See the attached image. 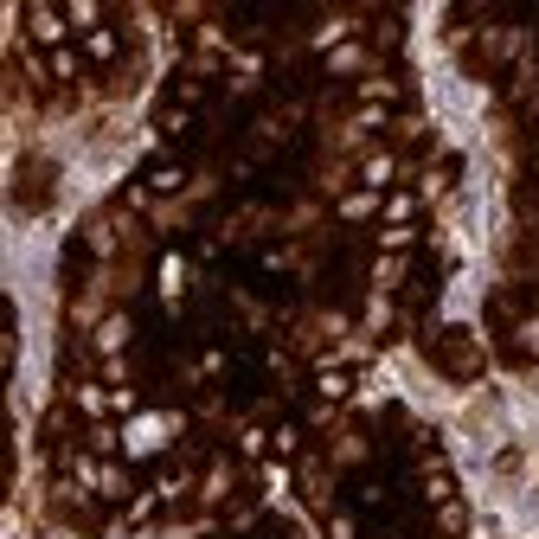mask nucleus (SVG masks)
Here are the masks:
<instances>
[{
	"mask_svg": "<svg viewBox=\"0 0 539 539\" xmlns=\"http://www.w3.org/2000/svg\"><path fill=\"white\" fill-rule=\"evenodd\" d=\"M347 386H354V379H347V372H334V366H321V372H315V392L328 398V404H340V398H347Z\"/></svg>",
	"mask_w": 539,
	"mask_h": 539,
	"instance_id": "f03ea898",
	"label": "nucleus"
},
{
	"mask_svg": "<svg viewBox=\"0 0 539 539\" xmlns=\"http://www.w3.org/2000/svg\"><path fill=\"white\" fill-rule=\"evenodd\" d=\"M148 180H154V193H174V186H180V168H174V160H160Z\"/></svg>",
	"mask_w": 539,
	"mask_h": 539,
	"instance_id": "39448f33",
	"label": "nucleus"
},
{
	"mask_svg": "<svg viewBox=\"0 0 539 539\" xmlns=\"http://www.w3.org/2000/svg\"><path fill=\"white\" fill-rule=\"evenodd\" d=\"M328 539H360V514H347V507L328 514Z\"/></svg>",
	"mask_w": 539,
	"mask_h": 539,
	"instance_id": "20e7f679",
	"label": "nucleus"
},
{
	"mask_svg": "<svg viewBox=\"0 0 539 539\" xmlns=\"http://www.w3.org/2000/svg\"><path fill=\"white\" fill-rule=\"evenodd\" d=\"M84 45H90V59H97V65H110V59H116V33H103V26H97V33H84Z\"/></svg>",
	"mask_w": 539,
	"mask_h": 539,
	"instance_id": "7ed1b4c3",
	"label": "nucleus"
},
{
	"mask_svg": "<svg viewBox=\"0 0 539 539\" xmlns=\"http://www.w3.org/2000/svg\"><path fill=\"white\" fill-rule=\"evenodd\" d=\"M26 26H33V39L51 45V51H65V39H71V33H65V26H71L65 7H33V13H26Z\"/></svg>",
	"mask_w": 539,
	"mask_h": 539,
	"instance_id": "f257e3e1",
	"label": "nucleus"
},
{
	"mask_svg": "<svg viewBox=\"0 0 539 539\" xmlns=\"http://www.w3.org/2000/svg\"><path fill=\"white\" fill-rule=\"evenodd\" d=\"M51 71H59L65 84H71V77H77V51H71V45H65V51H51Z\"/></svg>",
	"mask_w": 539,
	"mask_h": 539,
	"instance_id": "423d86ee",
	"label": "nucleus"
}]
</instances>
